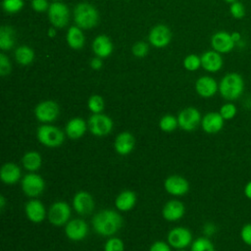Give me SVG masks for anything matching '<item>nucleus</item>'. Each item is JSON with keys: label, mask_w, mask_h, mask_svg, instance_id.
<instances>
[{"label": "nucleus", "mask_w": 251, "mask_h": 251, "mask_svg": "<svg viewBox=\"0 0 251 251\" xmlns=\"http://www.w3.org/2000/svg\"><path fill=\"white\" fill-rule=\"evenodd\" d=\"M95 202L92 195L84 190L77 191L73 198V208L78 215H89L94 210Z\"/></svg>", "instance_id": "14"}, {"label": "nucleus", "mask_w": 251, "mask_h": 251, "mask_svg": "<svg viewBox=\"0 0 251 251\" xmlns=\"http://www.w3.org/2000/svg\"><path fill=\"white\" fill-rule=\"evenodd\" d=\"M185 214L184 204L176 199L169 200L162 209V216L168 222H176Z\"/></svg>", "instance_id": "21"}, {"label": "nucleus", "mask_w": 251, "mask_h": 251, "mask_svg": "<svg viewBox=\"0 0 251 251\" xmlns=\"http://www.w3.org/2000/svg\"><path fill=\"white\" fill-rule=\"evenodd\" d=\"M243 192H244V195L246 198H248L249 200H251V180L248 181L245 186H244V189H243Z\"/></svg>", "instance_id": "45"}, {"label": "nucleus", "mask_w": 251, "mask_h": 251, "mask_svg": "<svg viewBox=\"0 0 251 251\" xmlns=\"http://www.w3.org/2000/svg\"><path fill=\"white\" fill-rule=\"evenodd\" d=\"M215 230H216V228H215V226L213 225V224H207L205 226H204V231H205V233L206 234H208V235H211V234H213L214 232H215Z\"/></svg>", "instance_id": "46"}, {"label": "nucleus", "mask_w": 251, "mask_h": 251, "mask_svg": "<svg viewBox=\"0 0 251 251\" xmlns=\"http://www.w3.org/2000/svg\"><path fill=\"white\" fill-rule=\"evenodd\" d=\"M135 146V138L128 131L119 133L114 140V149L121 156L128 155L132 152Z\"/></svg>", "instance_id": "20"}, {"label": "nucleus", "mask_w": 251, "mask_h": 251, "mask_svg": "<svg viewBox=\"0 0 251 251\" xmlns=\"http://www.w3.org/2000/svg\"><path fill=\"white\" fill-rule=\"evenodd\" d=\"M15 59L22 66H28L34 59L33 50L27 45L19 46L15 50Z\"/></svg>", "instance_id": "30"}, {"label": "nucleus", "mask_w": 251, "mask_h": 251, "mask_svg": "<svg viewBox=\"0 0 251 251\" xmlns=\"http://www.w3.org/2000/svg\"><path fill=\"white\" fill-rule=\"evenodd\" d=\"M67 43L68 45L75 50H79L84 46L85 37L81 28L77 25H73L69 28L67 32Z\"/></svg>", "instance_id": "28"}, {"label": "nucleus", "mask_w": 251, "mask_h": 251, "mask_svg": "<svg viewBox=\"0 0 251 251\" xmlns=\"http://www.w3.org/2000/svg\"><path fill=\"white\" fill-rule=\"evenodd\" d=\"M136 194L134 191L126 189L121 191L115 199V207L121 212H128L132 210L136 204Z\"/></svg>", "instance_id": "25"}, {"label": "nucleus", "mask_w": 251, "mask_h": 251, "mask_svg": "<svg viewBox=\"0 0 251 251\" xmlns=\"http://www.w3.org/2000/svg\"><path fill=\"white\" fill-rule=\"evenodd\" d=\"M48 18L54 27H64L68 25L70 20V11L66 4L55 1L50 4L48 9Z\"/></svg>", "instance_id": "11"}, {"label": "nucleus", "mask_w": 251, "mask_h": 251, "mask_svg": "<svg viewBox=\"0 0 251 251\" xmlns=\"http://www.w3.org/2000/svg\"><path fill=\"white\" fill-rule=\"evenodd\" d=\"M226 3H229V4H231V3H233V2H235V1H238V0H225Z\"/></svg>", "instance_id": "50"}, {"label": "nucleus", "mask_w": 251, "mask_h": 251, "mask_svg": "<svg viewBox=\"0 0 251 251\" xmlns=\"http://www.w3.org/2000/svg\"><path fill=\"white\" fill-rule=\"evenodd\" d=\"M167 240L171 247L176 250L185 249L192 243V233L187 227L176 226L168 232Z\"/></svg>", "instance_id": "10"}, {"label": "nucleus", "mask_w": 251, "mask_h": 251, "mask_svg": "<svg viewBox=\"0 0 251 251\" xmlns=\"http://www.w3.org/2000/svg\"><path fill=\"white\" fill-rule=\"evenodd\" d=\"M56 34H57V32H56V29H55L54 26H53V27H50V28L48 29V31H47V35H48L50 38L55 37Z\"/></svg>", "instance_id": "48"}, {"label": "nucleus", "mask_w": 251, "mask_h": 251, "mask_svg": "<svg viewBox=\"0 0 251 251\" xmlns=\"http://www.w3.org/2000/svg\"><path fill=\"white\" fill-rule=\"evenodd\" d=\"M164 188L170 195L183 196L189 191V182L182 176L172 175L165 179Z\"/></svg>", "instance_id": "12"}, {"label": "nucleus", "mask_w": 251, "mask_h": 251, "mask_svg": "<svg viewBox=\"0 0 251 251\" xmlns=\"http://www.w3.org/2000/svg\"><path fill=\"white\" fill-rule=\"evenodd\" d=\"M177 251H186L185 249H179V250H177Z\"/></svg>", "instance_id": "51"}, {"label": "nucleus", "mask_w": 251, "mask_h": 251, "mask_svg": "<svg viewBox=\"0 0 251 251\" xmlns=\"http://www.w3.org/2000/svg\"><path fill=\"white\" fill-rule=\"evenodd\" d=\"M87 126L88 130L91 132V134L101 137L108 135L112 131L114 127V123L109 116L99 113L92 114L89 117L87 121Z\"/></svg>", "instance_id": "5"}, {"label": "nucleus", "mask_w": 251, "mask_h": 251, "mask_svg": "<svg viewBox=\"0 0 251 251\" xmlns=\"http://www.w3.org/2000/svg\"><path fill=\"white\" fill-rule=\"evenodd\" d=\"M225 125V120L219 112H209L202 117L201 127L209 134H215L220 132Z\"/></svg>", "instance_id": "18"}, {"label": "nucleus", "mask_w": 251, "mask_h": 251, "mask_svg": "<svg viewBox=\"0 0 251 251\" xmlns=\"http://www.w3.org/2000/svg\"><path fill=\"white\" fill-rule=\"evenodd\" d=\"M91 224L97 234L111 237L121 229L123 218L115 210L104 209L93 216Z\"/></svg>", "instance_id": "1"}, {"label": "nucleus", "mask_w": 251, "mask_h": 251, "mask_svg": "<svg viewBox=\"0 0 251 251\" xmlns=\"http://www.w3.org/2000/svg\"><path fill=\"white\" fill-rule=\"evenodd\" d=\"M15 35L13 27L9 25H2L0 28V49L3 51L12 49L16 42Z\"/></svg>", "instance_id": "29"}, {"label": "nucleus", "mask_w": 251, "mask_h": 251, "mask_svg": "<svg viewBox=\"0 0 251 251\" xmlns=\"http://www.w3.org/2000/svg\"><path fill=\"white\" fill-rule=\"evenodd\" d=\"M49 4L47 0H31V8L35 12H45L49 9Z\"/></svg>", "instance_id": "42"}, {"label": "nucleus", "mask_w": 251, "mask_h": 251, "mask_svg": "<svg viewBox=\"0 0 251 251\" xmlns=\"http://www.w3.org/2000/svg\"><path fill=\"white\" fill-rule=\"evenodd\" d=\"M87 129L88 126L86 122L82 118L75 117L68 121L65 126V133L70 139L76 140L81 138Z\"/></svg>", "instance_id": "23"}, {"label": "nucleus", "mask_w": 251, "mask_h": 251, "mask_svg": "<svg viewBox=\"0 0 251 251\" xmlns=\"http://www.w3.org/2000/svg\"><path fill=\"white\" fill-rule=\"evenodd\" d=\"M87 107L92 114L102 113L105 108V102L103 97L98 94L91 95L87 100Z\"/></svg>", "instance_id": "33"}, {"label": "nucleus", "mask_w": 251, "mask_h": 251, "mask_svg": "<svg viewBox=\"0 0 251 251\" xmlns=\"http://www.w3.org/2000/svg\"><path fill=\"white\" fill-rule=\"evenodd\" d=\"M22 176V171L21 168L13 163V162H7L2 165L0 169V178L3 183L12 185L17 183Z\"/></svg>", "instance_id": "24"}, {"label": "nucleus", "mask_w": 251, "mask_h": 251, "mask_svg": "<svg viewBox=\"0 0 251 251\" xmlns=\"http://www.w3.org/2000/svg\"><path fill=\"white\" fill-rule=\"evenodd\" d=\"M47 218L54 226H63L70 221L71 207L65 201H56L48 209Z\"/></svg>", "instance_id": "6"}, {"label": "nucleus", "mask_w": 251, "mask_h": 251, "mask_svg": "<svg viewBox=\"0 0 251 251\" xmlns=\"http://www.w3.org/2000/svg\"><path fill=\"white\" fill-rule=\"evenodd\" d=\"M190 251H215V246L208 237L201 236L192 241Z\"/></svg>", "instance_id": "32"}, {"label": "nucleus", "mask_w": 251, "mask_h": 251, "mask_svg": "<svg viewBox=\"0 0 251 251\" xmlns=\"http://www.w3.org/2000/svg\"><path fill=\"white\" fill-rule=\"evenodd\" d=\"M60 114V107L53 100H45L38 103L34 108L36 120L43 124H49L57 120Z\"/></svg>", "instance_id": "9"}, {"label": "nucleus", "mask_w": 251, "mask_h": 251, "mask_svg": "<svg viewBox=\"0 0 251 251\" xmlns=\"http://www.w3.org/2000/svg\"><path fill=\"white\" fill-rule=\"evenodd\" d=\"M229 13L232 16V18H234L236 20H241L246 15V9H245V6L241 2L235 1L230 4Z\"/></svg>", "instance_id": "38"}, {"label": "nucleus", "mask_w": 251, "mask_h": 251, "mask_svg": "<svg viewBox=\"0 0 251 251\" xmlns=\"http://www.w3.org/2000/svg\"><path fill=\"white\" fill-rule=\"evenodd\" d=\"M211 45L213 50L225 54L230 52L236 45L231 37V34L225 30L217 31L211 37Z\"/></svg>", "instance_id": "17"}, {"label": "nucleus", "mask_w": 251, "mask_h": 251, "mask_svg": "<svg viewBox=\"0 0 251 251\" xmlns=\"http://www.w3.org/2000/svg\"><path fill=\"white\" fill-rule=\"evenodd\" d=\"M90 67H91L92 70H95V71L100 70V69L103 67L102 58H100V57L92 58V59L90 60Z\"/></svg>", "instance_id": "44"}, {"label": "nucleus", "mask_w": 251, "mask_h": 251, "mask_svg": "<svg viewBox=\"0 0 251 251\" xmlns=\"http://www.w3.org/2000/svg\"><path fill=\"white\" fill-rule=\"evenodd\" d=\"M11 63L9 58L4 54L0 53V75L5 76L11 73Z\"/></svg>", "instance_id": "40"}, {"label": "nucleus", "mask_w": 251, "mask_h": 251, "mask_svg": "<svg viewBox=\"0 0 251 251\" xmlns=\"http://www.w3.org/2000/svg\"><path fill=\"white\" fill-rule=\"evenodd\" d=\"M219 113L225 121L232 120L237 114V108L232 102H226L221 106Z\"/></svg>", "instance_id": "34"}, {"label": "nucleus", "mask_w": 251, "mask_h": 251, "mask_svg": "<svg viewBox=\"0 0 251 251\" xmlns=\"http://www.w3.org/2000/svg\"><path fill=\"white\" fill-rule=\"evenodd\" d=\"M74 20L81 29L94 27L99 21V14L96 8L89 3H79L74 9Z\"/></svg>", "instance_id": "3"}, {"label": "nucleus", "mask_w": 251, "mask_h": 251, "mask_svg": "<svg viewBox=\"0 0 251 251\" xmlns=\"http://www.w3.org/2000/svg\"><path fill=\"white\" fill-rule=\"evenodd\" d=\"M5 205H6V198L4 195H0V207L1 210L5 209Z\"/></svg>", "instance_id": "49"}, {"label": "nucleus", "mask_w": 251, "mask_h": 251, "mask_svg": "<svg viewBox=\"0 0 251 251\" xmlns=\"http://www.w3.org/2000/svg\"><path fill=\"white\" fill-rule=\"evenodd\" d=\"M113 49H114L113 43L107 35H104V34L98 35L94 38L92 42V50L94 54L97 57H100L102 59L109 57L112 54Z\"/></svg>", "instance_id": "26"}, {"label": "nucleus", "mask_w": 251, "mask_h": 251, "mask_svg": "<svg viewBox=\"0 0 251 251\" xmlns=\"http://www.w3.org/2000/svg\"><path fill=\"white\" fill-rule=\"evenodd\" d=\"M201 67L209 73L219 72L224 65V60L221 53L215 50H209L202 54Z\"/></svg>", "instance_id": "22"}, {"label": "nucleus", "mask_w": 251, "mask_h": 251, "mask_svg": "<svg viewBox=\"0 0 251 251\" xmlns=\"http://www.w3.org/2000/svg\"><path fill=\"white\" fill-rule=\"evenodd\" d=\"M88 233V226L82 219L70 220L65 226V234L71 241H81Z\"/></svg>", "instance_id": "13"}, {"label": "nucleus", "mask_w": 251, "mask_h": 251, "mask_svg": "<svg viewBox=\"0 0 251 251\" xmlns=\"http://www.w3.org/2000/svg\"><path fill=\"white\" fill-rule=\"evenodd\" d=\"M244 91V79L237 73H228L223 76L219 83V92L226 101L238 99Z\"/></svg>", "instance_id": "2"}, {"label": "nucleus", "mask_w": 251, "mask_h": 251, "mask_svg": "<svg viewBox=\"0 0 251 251\" xmlns=\"http://www.w3.org/2000/svg\"><path fill=\"white\" fill-rule=\"evenodd\" d=\"M54 1H60V0H54Z\"/></svg>", "instance_id": "52"}, {"label": "nucleus", "mask_w": 251, "mask_h": 251, "mask_svg": "<svg viewBox=\"0 0 251 251\" xmlns=\"http://www.w3.org/2000/svg\"><path fill=\"white\" fill-rule=\"evenodd\" d=\"M24 7V0H3L2 8L7 13H17Z\"/></svg>", "instance_id": "37"}, {"label": "nucleus", "mask_w": 251, "mask_h": 251, "mask_svg": "<svg viewBox=\"0 0 251 251\" xmlns=\"http://www.w3.org/2000/svg\"><path fill=\"white\" fill-rule=\"evenodd\" d=\"M195 90L199 96L203 98H211L217 91H219V84L214 77L203 75L196 80Z\"/></svg>", "instance_id": "19"}, {"label": "nucleus", "mask_w": 251, "mask_h": 251, "mask_svg": "<svg viewBox=\"0 0 251 251\" xmlns=\"http://www.w3.org/2000/svg\"><path fill=\"white\" fill-rule=\"evenodd\" d=\"M36 137L42 145L48 148L60 147L65 141L64 131L60 127L49 124H44L37 127Z\"/></svg>", "instance_id": "4"}, {"label": "nucleus", "mask_w": 251, "mask_h": 251, "mask_svg": "<svg viewBox=\"0 0 251 251\" xmlns=\"http://www.w3.org/2000/svg\"><path fill=\"white\" fill-rule=\"evenodd\" d=\"M21 187L26 196L36 198L43 193L45 189V181L40 175L29 173L22 178Z\"/></svg>", "instance_id": "7"}, {"label": "nucleus", "mask_w": 251, "mask_h": 251, "mask_svg": "<svg viewBox=\"0 0 251 251\" xmlns=\"http://www.w3.org/2000/svg\"><path fill=\"white\" fill-rule=\"evenodd\" d=\"M132 54L137 58H144L149 52V46L144 41H138L131 48Z\"/></svg>", "instance_id": "39"}, {"label": "nucleus", "mask_w": 251, "mask_h": 251, "mask_svg": "<svg viewBox=\"0 0 251 251\" xmlns=\"http://www.w3.org/2000/svg\"><path fill=\"white\" fill-rule=\"evenodd\" d=\"M183 67L189 72H194L201 67V58L195 54H189L183 60Z\"/></svg>", "instance_id": "35"}, {"label": "nucleus", "mask_w": 251, "mask_h": 251, "mask_svg": "<svg viewBox=\"0 0 251 251\" xmlns=\"http://www.w3.org/2000/svg\"><path fill=\"white\" fill-rule=\"evenodd\" d=\"M201 113L195 107H186L177 115L178 126L184 131H193L201 125Z\"/></svg>", "instance_id": "8"}, {"label": "nucleus", "mask_w": 251, "mask_h": 251, "mask_svg": "<svg viewBox=\"0 0 251 251\" xmlns=\"http://www.w3.org/2000/svg\"><path fill=\"white\" fill-rule=\"evenodd\" d=\"M178 126L177 117L173 115H165L159 121V127L164 132H173Z\"/></svg>", "instance_id": "31"}, {"label": "nucleus", "mask_w": 251, "mask_h": 251, "mask_svg": "<svg viewBox=\"0 0 251 251\" xmlns=\"http://www.w3.org/2000/svg\"><path fill=\"white\" fill-rule=\"evenodd\" d=\"M22 165L29 173H35L42 166V157L37 151H27L22 157Z\"/></svg>", "instance_id": "27"}, {"label": "nucleus", "mask_w": 251, "mask_h": 251, "mask_svg": "<svg viewBox=\"0 0 251 251\" xmlns=\"http://www.w3.org/2000/svg\"><path fill=\"white\" fill-rule=\"evenodd\" d=\"M104 251H125V243L121 238L112 236L106 240Z\"/></svg>", "instance_id": "36"}, {"label": "nucleus", "mask_w": 251, "mask_h": 251, "mask_svg": "<svg viewBox=\"0 0 251 251\" xmlns=\"http://www.w3.org/2000/svg\"><path fill=\"white\" fill-rule=\"evenodd\" d=\"M230 34H231V37H232V39H233V41H234L235 44H237V43L241 40V34H240L239 32L233 31V32H231Z\"/></svg>", "instance_id": "47"}, {"label": "nucleus", "mask_w": 251, "mask_h": 251, "mask_svg": "<svg viewBox=\"0 0 251 251\" xmlns=\"http://www.w3.org/2000/svg\"><path fill=\"white\" fill-rule=\"evenodd\" d=\"M25 213L28 221L34 224L42 223L47 216V212L44 204L36 198H31L25 203Z\"/></svg>", "instance_id": "16"}, {"label": "nucleus", "mask_w": 251, "mask_h": 251, "mask_svg": "<svg viewBox=\"0 0 251 251\" xmlns=\"http://www.w3.org/2000/svg\"><path fill=\"white\" fill-rule=\"evenodd\" d=\"M148 39L152 46L156 48H164L171 42L172 31L165 25H157L150 30Z\"/></svg>", "instance_id": "15"}, {"label": "nucleus", "mask_w": 251, "mask_h": 251, "mask_svg": "<svg viewBox=\"0 0 251 251\" xmlns=\"http://www.w3.org/2000/svg\"><path fill=\"white\" fill-rule=\"evenodd\" d=\"M171 245L165 241L158 240L151 244L149 247V251H172Z\"/></svg>", "instance_id": "43"}, {"label": "nucleus", "mask_w": 251, "mask_h": 251, "mask_svg": "<svg viewBox=\"0 0 251 251\" xmlns=\"http://www.w3.org/2000/svg\"><path fill=\"white\" fill-rule=\"evenodd\" d=\"M240 238L244 244L251 246V223H247L241 227Z\"/></svg>", "instance_id": "41"}]
</instances>
